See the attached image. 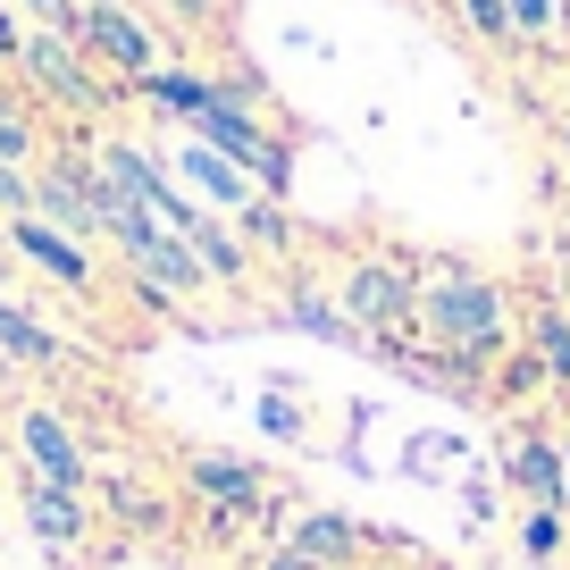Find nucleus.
Wrapping results in <instances>:
<instances>
[{
	"label": "nucleus",
	"instance_id": "1",
	"mask_svg": "<svg viewBox=\"0 0 570 570\" xmlns=\"http://www.w3.org/2000/svg\"><path fill=\"white\" fill-rule=\"evenodd\" d=\"M411 336L428 353L445 361V370H479L512 344V294L479 268H445L436 285H420V303H411Z\"/></svg>",
	"mask_w": 570,
	"mask_h": 570
},
{
	"label": "nucleus",
	"instance_id": "2",
	"mask_svg": "<svg viewBox=\"0 0 570 570\" xmlns=\"http://www.w3.org/2000/svg\"><path fill=\"white\" fill-rule=\"evenodd\" d=\"M18 76H35V92H51L59 109H76V118H101L109 92H101V68L85 59V42L76 35H51V26H26L18 59H9Z\"/></svg>",
	"mask_w": 570,
	"mask_h": 570
},
{
	"label": "nucleus",
	"instance_id": "3",
	"mask_svg": "<svg viewBox=\"0 0 570 570\" xmlns=\"http://www.w3.org/2000/svg\"><path fill=\"white\" fill-rule=\"evenodd\" d=\"M411 303H420V277H411V252H361L353 277H344V320L361 336H394L411 327Z\"/></svg>",
	"mask_w": 570,
	"mask_h": 570
},
{
	"label": "nucleus",
	"instance_id": "4",
	"mask_svg": "<svg viewBox=\"0 0 570 570\" xmlns=\"http://www.w3.org/2000/svg\"><path fill=\"white\" fill-rule=\"evenodd\" d=\"M76 42H85V59L101 76H118L126 92L142 85V76L160 68V42H151V26L126 9V0H85V26H76Z\"/></svg>",
	"mask_w": 570,
	"mask_h": 570
},
{
	"label": "nucleus",
	"instance_id": "5",
	"mask_svg": "<svg viewBox=\"0 0 570 570\" xmlns=\"http://www.w3.org/2000/svg\"><path fill=\"white\" fill-rule=\"evenodd\" d=\"M0 227H9V252H18L26 268H42L51 285H68V294H92V285H101V268H92L85 235L51 227L42 210H18V218H0Z\"/></svg>",
	"mask_w": 570,
	"mask_h": 570
},
{
	"label": "nucleus",
	"instance_id": "6",
	"mask_svg": "<svg viewBox=\"0 0 570 570\" xmlns=\"http://www.w3.org/2000/svg\"><path fill=\"white\" fill-rule=\"evenodd\" d=\"M18 453H26V479H51V487H85L92 479L85 436H76L51 403H26L18 411Z\"/></svg>",
	"mask_w": 570,
	"mask_h": 570
},
{
	"label": "nucleus",
	"instance_id": "7",
	"mask_svg": "<svg viewBox=\"0 0 570 570\" xmlns=\"http://www.w3.org/2000/svg\"><path fill=\"white\" fill-rule=\"evenodd\" d=\"M185 487H194V495L210 503V520H218V529H235V520H252V512H261L268 470H261V462H235V453H194V462H185Z\"/></svg>",
	"mask_w": 570,
	"mask_h": 570
},
{
	"label": "nucleus",
	"instance_id": "8",
	"mask_svg": "<svg viewBox=\"0 0 570 570\" xmlns=\"http://www.w3.org/2000/svg\"><path fill=\"white\" fill-rule=\"evenodd\" d=\"M35 210L51 218V227H68V235H101V168L92 160H51V168H35Z\"/></svg>",
	"mask_w": 570,
	"mask_h": 570
},
{
	"label": "nucleus",
	"instance_id": "9",
	"mask_svg": "<svg viewBox=\"0 0 570 570\" xmlns=\"http://www.w3.org/2000/svg\"><path fill=\"white\" fill-rule=\"evenodd\" d=\"M177 177H185V194H194L202 210H252V202H261L252 168H244V160H227V151H210L202 135L177 151Z\"/></svg>",
	"mask_w": 570,
	"mask_h": 570
},
{
	"label": "nucleus",
	"instance_id": "10",
	"mask_svg": "<svg viewBox=\"0 0 570 570\" xmlns=\"http://www.w3.org/2000/svg\"><path fill=\"white\" fill-rule=\"evenodd\" d=\"M26 529L42 537V546H85V529H92V512H85V487H51V479H26Z\"/></svg>",
	"mask_w": 570,
	"mask_h": 570
},
{
	"label": "nucleus",
	"instance_id": "11",
	"mask_svg": "<svg viewBox=\"0 0 570 570\" xmlns=\"http://www.w3.org/2000/svg\"><path fill=\"white\" fill-rule=\"evenodd\" d=\"M0 361H9V370H59V361H68V344H59L26 303H9V294H0Z\"/></svg>",
	"mask_w": 570,
	"mask_h": 570
},
{
	"label": "nucleus",
	"instance_id": "12",
	"mask_svg": "<svg viewBox=\"0 0 570 570\" xmlns=\"http://www.w3.org/2000/svg\"><path fill=\"white\" fill-rule=\"evenodd\" d=\"M503 470H512V487H529V503H553V512H562V445H553V436H520Z\"/></svg>",
	"mask_w": 570,
	"mask_h": 570
},
{
	"label": "nucleus",
	"instance_id": "13",
	"mask_svg": "<svg viewBox=\"0 0 570 570\" xmlns=\"http://www.w3.org/2000/svg\"><path fill=\"white\" fill-rule=\"evenodd\" d=\"M529 353L546 361V377L570 394V303H537L529 311Z\"/></svg>",
	"mask_w": 570,
	"mask_h": 570
},
{
	"label": "nucleus",
	"instance_id": "14",
	"mask_svg": "<svg viewBox=\"0 0 570 570\" xmlns=\"http://www.w3.org/2000/svg\"><path fill=\"white\" fill-rule=\"evenodd\" d=\"M294 553H311V562H353L361 553V537H353V520H336V512H320V520H303V529L285 537Z\"/></svg>",
	"mask_w": 570,
	"mask_h": 570
},
{
	"label": "nucleus",
	"instance_id": "15",
	"mask_svg": "<svg viewBox=\"0 0 570 570\" xmlns=\"http://www.w3.org/2000/svg\"><path fill=\"white\" fill-rule=\"evenodd\" d=\"M0 160H35V118H26V101H0Z\"/></svg>",
	"mask_w": 570,
	"mask_h": 570
},
{
	"label": "nucleus",
	"instance_id": "16",
	"mask_svg": "<svg viewBox=\"0 0 570 570\" xmlns=\"http://www.w3.org/2000/svg\"><path fill=\"white\" fill-rule=\"evenodd\" d=\"M503 18H512V42H537V35H553L562 0H503Z\"/></svg>",
	"mask_w": 570,
	"mask_h": 570
},
{
	"label": "nucleus",
	"instance_id": "17",
	"mask_svg": "<svg viewBox=\"0 0 570 570\" xmlns=\"http://www.w3.org/2000/svg\"><path fill=\"white\" fill-rule=\"evenodd\" d=\"M18 210H35V168L0 160V218H18Z\"/></svg>",
	"mask_w": 570,
	"mask_h": 570
},
{
	"label": "nucleus",
	"instance_id": "18",
	"mask_svg": "<svg viewBox=\"0 0 570 570\" xmlns=\"http://www.w3.org/2000/svg\"><path fill=\"white\" fill-rule=\"evenodd\" d=\"M18 9L35 26H51V35H76V26H85V0H18Z\"/></svg>",
	"mask_w": 570,
	"mask_h": 570
},
{
	"label": "nucleus",
	"instance_id": "19",
	"mask_svg": "<svg viewBox=\"0 0 570 570\" xmlns=\"http://www.w3.org/2000/svg\"><path fill=\"white\" fill-rule=\"evenodd\" d=\"M520 546H529V553H553V546H562V512H553V503H537V512L520 520Z\"/></svg>",
	"mask_w": 570,
	"mask_h": 570
},
{
	"label": "nucleus",
	"instance_id": "20",
	"mask_svg": "<svg viewBox=\"0 0 570 570\" xmlns=\"http://www.w3.org/2000/svg\"><path fill=\"white\" fill-rule=\"evenodd\" d=\"M462 18L479 26L487 42H512V18H503V0H462Z\"/></svg>",
	"mask_w": 570,
	"mask_h": 570
},
{
	"label": "nucleus",
	"instance_id": "21",
	"mask_svg": "<svg viewBox=\"0 0 570 570\" xmlns=\"http://www.w3.org/2000/svg\"><path fill=\"white\" fill-rule=\"evenodd\" d=\"M553 142H562V160H570V109H562V118H553Z\"/></svg>",
	"mask_w": 570,
	"mask_h": 570
},
{
	"label": "nucleus",
	"instance_id": "22",
	"mask_svg": "<svg viewBox=\"0 0 570 570\" xmlns=\"http://www.w3.org/2000/svg\"><path fill=\"white\" fill-rule=\"evenodd\" d=\"M562 512H570V445H562Z\"/></svg>",
	"mask_w": 570,
	"mask_h": 570
},
{
	"label": "nucleus",
	"instance_id": "23",
	"mask_svg": "<svg viewBox=\"0 0 570 570\" xmlns=\"http://www.w3.org/2000/svg\"><path fill=\"white\" fill-rule=\"evenodd\" d=\"M0 277H9V235H0Z\"/></svg>",
	"mask_w": 570,
	"mask_h": 570
},
{
	"label": "nucleus",
	"instance_id": "24",
	"mask_svg": "<svg viewBox=\"0 0 570 570\" xmlns=\"http://www.w3.org/2000/svg\"><path fill=\"white\" fill-rule=\"evenodd\" d=\"M126 9H135V0H126Z\"/></svg>",
	"mask_w": 570,
	"mask_h": 570
}]
</instances>
